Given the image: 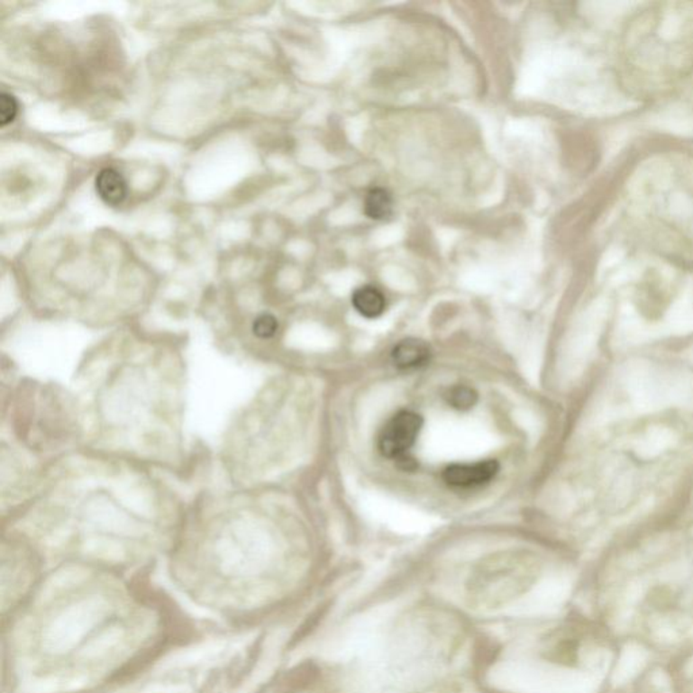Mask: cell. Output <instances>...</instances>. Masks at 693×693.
Wrapping results in <instances>:
<instances>
[{
    "label": "cell",
    "mask_w": 693,
    "mask_h": 693,
    "mask_svg": "<svg viewBox=\"0 0 693 693\" xmlns=\"http://www.w3.org/2000/svg\"><path fill=\"white\" fill-rule=\"evenodd\" d=\"M423 419L414 412H398L388 422L378 439V449L387 458H401L414 446Z\"/></svg>",
    "instance_id": "1"
},
{
    "label": "cell",
    "mask_w": 693,
    "mask_h": 693,
    "mask_svg": "<svg viewBox=\"0 0 693 693\" xmlns=\"http://www.w3.org/2000/svg\"><path fill=\"white\" fill-rule=\"evenodd\" d=\"M500 465L497 460L451 465L443 471V479L454 488H474L488 484L497 476Z\"/></svg>",
    "instance_id": "2"
},
{
    "label": "cell",
    "mask_w": 693,
    "mask_h": 693,
    "mask_svg": "<svg viewBox=\"0 0 693 693\" xmlns=\"http://www.w3.org/2000/svg\"><path fill=\"white\" fill-rule=\"evenodd\" d=\"M96 193L105 204L118 206L128 196V185L121 172L114 169L99 171L96 180Z\"/></svg>",
    "instance_id": "3"
},
{
    "label": "cell",
    "mask_w": 693,
    "mask_h": 693,
    "mask_svg": "<svg viewBox=\"0 0 693 693\" xmlns=\"http://www.w3.org/2000/svg\"><path fill=\"white\" fill-rule=\"evenodd\" d=\"M430 357L431 351L427 342L417 339L403 340L393 350V362L404 370L425 365L430 360Z\"/></svg>",
    "instance_id": "4"
},
{
    "label": "cell",
    "mask_w": 693,
    "mask_h": 693,
    "mask_svg": "<svg viewBox=\"0 0 693 693\" xmlns=\"http://www.w3.org/2000/svg\"><path fill=\"white\" fill-rule=\"evenodd\" d=\"M352 305L366 318H377L387 309V298L379 288L363 286L352 294Z\"/></svg>",
    "instance_id": "5"
},
{
    "label": "cell",
    "mask_w": 693,
    "mask_h": 693,
    "mask_svg": "<svg viewBox=\"0 0 693 693\" xmlns=\"http://www.w3.org/2000/svg\"><path fill=\"white\" fill-rule=\"evenodd\" d=\"M392 194L387 188L376 187L369 191L365 199V213L368 217L377 221L388 220L393 215Z\"/></svg>",
    "instance_id": "6"
},
{
    "label": "cell",
    "mask_w": 693,
    "mask_h": 693,
    "mask_svg": "<svg viewBox=\"0 0 693 693\" xmlns=\"http://www.w3.org/2000/svg\"><path fill=\"white\" fill-rule=\"evenodd\" d=\"M449 403L457 409H470L477 403V393L471 388H452L449 392Z\"/></svg>",
    "instance_id": "7"
},
{
    "label": "cell",
    "mask_w": 693,
    "mask_h": 693,
    "mask_svg": "<svg viewBox=\"0 0 693 693\" xmlns=\"http://www.w3.org/2000/svg\"><path fill=\"white\" fill-rule=\"evenodd\" d=\"M18 114V102L12 94L2 93L0 96V125L6 126L15 120Z\"/></svg>",
    "instance_id": "8"
},
{
    "label": "cell",
    "mask_w": 693,
    "mask_h": 693,
    "mask_svg": "<svg viewBox=\"0 0 693 693\" xmlns=\"http://www.w3.org/2000/svg\"><path fill=\"white\" fill-rule=\"evenodd\" d=\"M253 333L260 339H271L278 331V321L274 315H261L253 323Z\"/></svg>",
    "instance_id": "9"
}]
</instances>
